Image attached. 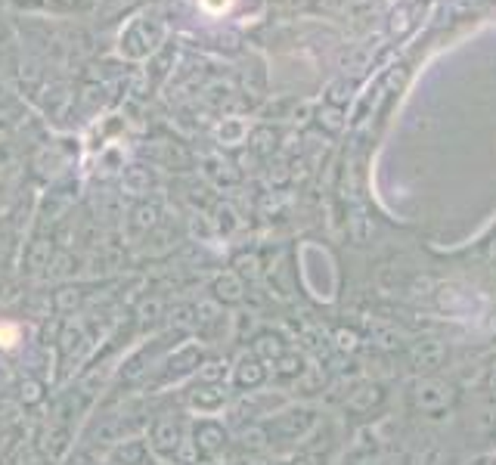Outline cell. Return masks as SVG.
I'll use <instances>...</instances> for the list:
<instances>
[{
  "label": "cell",
  "mask_w": 496,
  "mask_h": 465,
  "mask_svg": "<svg viewBox=\"0 0 496 465\" xmlns=\"http://www.w3.org/2000/svg\"><path fill=\"white\" fill-rule=\"evenodd\" d=\"M453 388L444 385V381H434V379H425L416 385V406L422 413H444L447 406L453 404Z\"/></svg>",
  "instance_id": "6da1fadb"
},
{
  "label": "cell",
  "mask_w": 496,
  "mask_h": 465,
  "mask_svg": "<svg viewBox=\"0 0 496 465\" xmlns=\"http://www.w3.org/2000/svg\"><path fill=\"white\" fill-rule=\"evenodd\" d=\"M447 360V348L440 338H419L410 348V363L416 366L419 372H437Z\"/></svg>",
  "instance_id": "7a4b0ae2"
},
{
  "label": "cell",
  "mask_w": 496,
  "mask_h": 465,
  "mask_svg": "<svg viewBox=\"0 0 496 465\" xmlns=\"http://www.w3.org/2000/svg\"><path fill=\"white\" fill-rule=\"evenodd\" d=\"M378 404H382V388L378 385H360L348 400V406L354 409V413H369V409Z\"/></svg>",
  "instance_id": "3957f363"
},
{
  "label": "cell",
  "mask_w": 496,
  "mask_h": 465,
  "mask_svg": "<svg viewBox=\"0 0 496 465\" xmlns=\"http://www.w3.org/2000/svg\"><path fill=\"white\" fill-rule=\"evenodd\" d=\"M369 332H372V338H375L382 348H397V344H401V332L391 329V326L375 323V326H369Z\"/></svg>",
  "instance_id": "277c9868"
},
{
  "label": "cell",
  "mask_w": 496,
  "mask_h": 465,
  "mask_svg": "<svg viewBox=\"0 0 496 465\" xmlns=\"http://www.w3.org/2000/svg\"><path fill=\"white\" fill-rule=\"evenodd\" d=\"M19 342V326L16 323H0V348H13Z\"/></svg>",
  "instance_id": "5b68a950"
},
{
  "label": "cell",
  "mask_w": 496,
  "mask_h": 465,
  "mask_svg": "<svg viewBox=\"0 0 496 465\" xmlns=\"http://www.w3.org/2000/svg\"><path fill=\"white\" fill-rule=\"evenodd\" d=\"M339 344L341 348H348V351H354L357 348V332L354 329H341L339 332Z\"/></svg>",
  "instance_id": "8992f818"
}]
</instances>
